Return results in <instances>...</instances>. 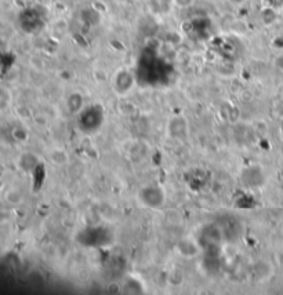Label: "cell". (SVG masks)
Returning a JSON list of instances; mask_svg holds the SVG:
<instances>
[{"mask_svg": "<svg viewBox=\"0 0 283 295\" xmlns=\"http://www.w3.org/2000/svg\"><path fill=\"white\" fill-rule=\"evenodd\" d=\"M137 199L148 209H159L166 203V192L158 185H148L138 191Z\"/></svg>", "mask_w": 283, "mask_h": 295, "instance_id": "cell-1", "label": "cell"}, {"mask_svg": "<svg viewBox=\"0 0 283 295\" xmlns=\"http://www.w3.org/2000/svg\"><path fill=\"white\" fill-rule=\"evenodd\" d=\"M199 251L198 246L191 240H184L178 244V253L183 255L184 258H192L196 255V253Z\"/></svg>", "mask_w": 283, "mask_h": 295, "instance_id": "cell-2", "label": "cell"}, {"mask_svg": "<svg viewBox=\"0 0 283 295\" xmlns=\"http://www.w3.org/2000/svg\"><path fill=\"white\" fill-rule=\"evenodd\" d=\"M173 1H174V4H176V6L181 7V8L192 6V3H194V0H173Z\"/></svg>", "mask_w": 283, "mask_h": 295, "instance_id": "cell-3", "label": "cell"}, {"mask_svg": "<svg viewBox=\"0 0 283 295\" xmlns=\"http://www.w3.org/2000/svg\"><path fill=\"white\" fill-rule=\"evenodd\" d=\"M275 65H277L279 69H283V55H279L275 61Z\"/></svg>", "mask_w": 283, "mask_h": 295, "instance_id": "cell-4", "label": "cell"}, {"mask_svg": "<svg viewBox=\"0 0 283 295\" xmlns=\"http://www.w3.org/2000/svg\"><path fill=\"white\" fill-rule=\"evenodd\" d=\"M231 4H234V6H241V4H243L246 0H228Z\"/></svg>", "mask_w": 283, "mask_h": 295, "instance_id": "cell-5", "label": "cell"}]
</instances>
